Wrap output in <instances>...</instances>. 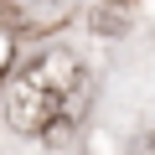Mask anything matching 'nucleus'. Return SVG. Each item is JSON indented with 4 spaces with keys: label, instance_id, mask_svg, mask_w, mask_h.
Returning a JSON list of instances; mask_svg holds the SVG:
<instances>
[{
    "label": "nucleus",
    "instance_id": "2",
    "mask_svg": "<svg viewBox=\"0 0 155 155\" xmlns=\"http://www.w3.org/2000/svg\"><path fill=\"white\" fill-rule=\"evenodd\" d=\"M5 62H11V36L0 31V78H5Z\"/></svg>",
    "mask_w": 155,
    "mask_h": 155
},
{
    "label": "nucleus",
    "instance_id": "1",
    "mask_svg": "<svg viewBox=\"0 0 155 155\" xmlns=\"http://www.w3.org/2000/svg\"><path fill=\"white\" fill-rule=\"evenodd\" d=\"M83 57L72 47H47L36 62H26L5 88V119L21 134H47L57 119H78L83 98Z\"/></svg>",
    "mask_w": 155,
    "mask_h": 155
}]
</instances>
